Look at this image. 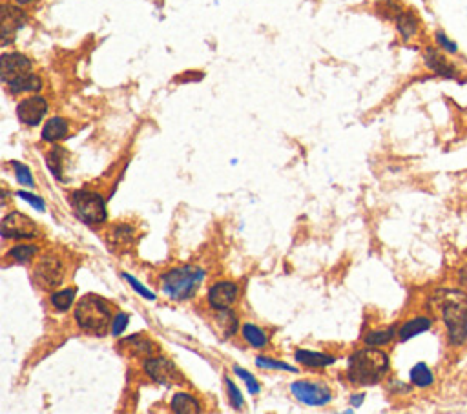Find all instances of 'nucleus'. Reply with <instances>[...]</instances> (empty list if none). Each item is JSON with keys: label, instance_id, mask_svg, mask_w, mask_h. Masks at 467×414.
Masks as SVG:
<instances>
[{"label": "nucleus", "instance_id": "obj_1", "mask_svg": "<svg viewBox=\"0 0 467 414\" xmlns=\"http://www.w3.org/2000/svg\"><path fill=\"white\" fill-rule=\"evenodd\" d=\"M389 370V356L380 349L369 347L354 352L349 360V378L358 385H374Z\"/></svg>", "mask_w": 467, "mask_h": 414}, {"label": "nucleus", "instance_id": "obj_2", "mask_svg": "<svg viewBox=\"0 0 467 414\" xmlns=\"http://www.w3.org/2000/svg\"><path fill=\"white\" fill-rule=\"evenodd\" d=\"M75 319L82 330L100 336L108 330L114 321V316H112L108 301L96 294H90L82 298L75 307Z\"/></svg>", "mask_w": 467, "mask_h": 414}, {"label": "nucleus", "instance_id": "obj_3", "mask_svg": "<svg viewBox=\"0 0 467 414\" xmlns=\"http://www.w3.org/2000/svg\"><path fill=\"white\" fill-rule=\"evenodd\" d=\"M440 310L449 342L454 345L467 342V298L462 292H445L444 300L440 301Z\"/></svg>", "mask_w": 467, "mask_h": 414}, {"label": "nucleus", "instance_id": "obj_4", "mask_svg": "<svg viewBox=\"0 0 467 414\" xmlns=\"http://www.w3.org/2000/svg\"><path fill=\"white\" fill-rule=\"evenodd\" d=\"M203 279L204 270L197 267H179L164 274L161 278V288L170 300L185 301L199 291Z\"/></svg>", "mask_w": 467, "mask_h": 414}, {"label": "nucleus", "instance_id": "obj_5", "mask_svg": "<svg viewBox=\"0 0 467 414\" xmlns=\"http://www.w3.org/2000/svg\"><path fill=\"white\" fill-rule=\"evenodd\" d=\"M72 208L75 210V214L79 219H82L84 223L97 225L103 223L106 219V205L103 196L96 194V192L88 190H79L70 197Z\"/></svg>", "mask_w": 467, "mask_h": 414}, {"label": "nucleus", "instance_id": "obj_6", "mask_svg": "<svg viewBox=\"0 0 467 414\" xmlns=\"http://www.w3.org/2000/svg\"><path fill=\"white\" fill-rule=\"evenodd\" d=\"M145 370L154 382L172 387V385H181L185 383L181 370L177 369L176 365L166 358H146L145 360Z\"/></svg>", "mask_w": 467, "mask_h": 414}, {"label": "nucleus", "instance_id": "obj_7", "mask_svg": "<svg viewBox=\"0 0 467 414\" xmlns=\"http://www.w3.org/2000/svg\"><path fill=\"white\" fill-rule=\"evenodd\" d=\"M291 392L303 406L309 407H323L332 400L331 389L317 382H294Z\"/></svg>", "mask_w": 467, "mask_h": 414}, {"label": "nucleus", "instance_id": "obj_8", "mask_svg": "<svg viewBox=\"0 0 467 414\" xmlns=\"http://www.w3.org/2000/svg\"><path fill=\"white\" fill-rule=\"evenodd\" d=\"M33 278H35L37 285L46 288V291L59 287L64 279V267L59 258H53V255L42 258L35 267Z\"/></svg>", "mask_w": 467, "mask_h": 414}, {"label": "nucleus", "instance_id": "obj_9", "mask_svg": "<svg viewBox=\"0 0 467 414\" xmlns=\"http://www.w3.org/2000/svg\"><path fill=\"white\" fill-rule=\"evenodd\" d=\"M2 236L11 239H29V237L41 236V230L33 219L20 212H11L2 219Z\"/></svg>", "mask_w": 467, "mask_h": 414}, {"label": "nucleus", "instance_id": "obj_10", "mask_svg": "<svg viewBox=\"0 0 467 414\" xmlns=\"http://www.w3.org/2000/svg\"><path fill=\"white\" fill-rule=\"evenodd\" d=\"M32 72V60L22 53H6L0 59V77L8 84L9 81Z\"/></svg>", "mask_w": 467, "mask_h": 414}, {"label": "nucleus", "instance_id": "obj_11", "mask_svg": "<svg viewBox=\"0 0 467 414\" xmlns=\"http://www.w3.org/2000/svg\"><path fill=\"white\" fill-rule=\"evenodd\" d=\"M445 55L447 53H444V51H438L435 50V48H427L426 53H423V62H426L427 68L431 69L435 75H438V77L459 79L460 72Z\"/></svg>", "mask_w": 467, "mask_h": 414}, {"label": "nucleus", "instance_id": "obj_12", "mask_svg": "<svg viewBox=\"0 0 467 414\" xmlns=\"http://www.w3.org/2000/svg\"><path fill=\"white\" fill-rule=\"evenodd\" d=\"M46 112H48V102H46L44 97L39 95L24 99L22 102L17 106L18 119H20L24 124H27V126H37V124H41Z\"/></svg>", "mask_w": 467, "mask_h": 414}, {"label": "nucleus", "instance_id": "obj_13", "mask_svg": "<svg viewBox=\"0 0 467 414\" xmlns=\"http://www.w3.org/2000/svg\"><path fill=\"white\" fill-rule=\"evenodd\" d=\"M239 288L236 283L232 281H219L216 283L209 292V303L216 310L219 309H230L237 300Z\"/></svg>", "mask_w": 467, "mask_h": 414}, {"label": "nucleus", "instance_id": "obj_14", "mask_svg": "<svg viewBox=\"0 0 467 414\" xmlns=\"http://www.w3.org/2000/svg\"><path fill=\"white\" fill-rule=\"evenodd\" d=\"M24 22H26V17L20 9L4 6L2 8V44H9L15 33L24 26Z\"/></svg>", "mask_w": 467, "mask_h": 414}, {"label": "nucleus", "instance_id": "obj_15", "mask_svg": "<svg viewBox=\"0 0 467 414\" xmlns=\"http://www.w3.org/2000/svg\"><path fill=\"white\" fill-rule=\"evenodd\" d=\"M212 328L213 333L218 334L221 340H228L234 336L237 330V318L234 312L228 309H219L216 314L212 316Z\"/></svg>", "mask_w": 467, "mask_h": 414}, {"label": "nucleus", "instance_id": "obj_16", "mask_svg": "<svg viewBox=\"0 0 467 414\" xmlns=\"http://www.w3.org/2000/svg\"><path fill=\"white\" fill-rule=\"evenodd\" d=\"M155 345L148 340L146 336H141V334H136V336H130L126 340L121 342V351L128 352L133 358H150L154 354Z\"/></svg>", "mask_w": 467, "mask_h": 414}, {"label": "nucleus", "instance_id": "obj_17", "mask_svg": "<svg viewBox=\"0 0 467 414\" xmlns=\"http://www.w3.org/2000/svg\"><path fill=\"white\" fill-rule=\"evenodd\" d=\"M9 90L11 93H27V91H39L42 88V81L39 75L35 73H26V75H20V77L13 79V81L8 82Z\"/></svg>", "mask_w": 467, "mask_h": 414}, {"label": "nucleus", "instance_id": "obj_18", "mask_svg": "<svg viewBox=\"0 0 467 414\" xmlns=\"http://www.w3.org/2000/svg\"><path fill=\"white\" fill-rule=\"evenodd\" d=\"M68 133V121L63 117H53L42 128V139L48 142H55L64 139Z\"/></svg>", "mask_w": 467, "mask_h": 414}, {"label": "nucleus", "instance_id": "obj_19", "mask_svg": "<svg viewBox=\"0 0 467 414\" xmlns=\"http://www.w3.org/2000/svg\"><path fill=\"white\" fill-rule=\"evenodd\" d=\"M429 328H431V319L420 316V318H414V319H411V321H407L404 327L400 328L398 336L402 342H407V340H411V338L420 336V334L426 333V330H429Z\"/></svg>", "mask_w": 467, "mask_h": 414}, {"label": "nucleus", "instance_id": "obj_20", "mask_svg": "<svg viewBox=\"0 0 467 414\" xmlns=\"http://www.w3.org/2000/svg\"><path fill=\"white\" fill-rule=\"evenodd\" d=\"M172 410L179 414H197L201 413L199 401L186 392H177L172 398Z\"/></svg>", "mask_w": 467, "mask_h": 414}, {"label": "nucleus", "instance_id": "obj_21", "mask_svg": "<svg viewBox=\"0 0 467 414\" xmlns=\"http://www.w3.org/2000/svg\"><path fill=\"white\" fill-rule=\"evenodd\" d=\"M296 361L307 367H327V365L334 363V358L322 352H310V351H298L296 352Z\"/></svg>", "mask_w": 467, "mask_h": 414}, {"label": "nucleus", "instance_id": "obj_22", "mask_svg": "<svg viewBox=\"0 0 467 414\" xmlns=\"http://www.w3.org/2000/svg\"><path fill=\"white\" fill-rule=\"evenodd\" d=\"M396 27H398V32L402 33L405 41H409V39H413L418 33V18L414 17L413 13L400 11V13L396 15Z\"/></svg>", "mask_w": 467, "mask_h": 414}, {"label": "nucleus", "instance_id": "obj_23", "mask_svg": "<svg viewBox=\"0 0 467 414\" xmlns=\"http://www.w3.org/2000/svg\"><path fill=\"white\" fill-rule=\"evenodd\" d=\"M243 336H245L246 342L254 347V349H265L268 343L267 334H265L263 330H261V328L254 323L243 325Z\"/></svg>", "mask_w": 467, "mask_h": 414}, {"label": "nucleus", "instance_id": "obj_24", "mask_svg": "<svg viewBox=\"0 0 467 414\" xmlns=\"http://www.w3.org/2000/svg\"><path fill=\"white\" fill-rule=\"evenodd\" d=\"M411 382L416 385V387H429L435 378H433L431 369L427 367L426 363H416L411 370Z\"/></svg>", "mask_w": 467, "mask_h": 414}, {"label": "nucleus", "instance_id": "obj_25", "mask_svg": "<svg viewBox=\"0 0 467 414\" xmlns=\"http://www.w3.org/2000/svg\"><path fill=\"white\" fill-rule=\"evenodd\" d=\"M73 300H75V288H64L51 296V305L59 312H66L73 305Z\"/></svg>", "mask_w": 467, "mask_h": 414}, {"label": "nucleus", "instance_id": "obj_26", "mask_svg": "<svg viewBox=\"0 0 467 414\" xmlns=\"http://www.w3.org/2000/svg\"><path fill=\"white\" fill-rule=\"evenodd\" d=\"M396 334V327H389L383 328V330H372L365 336V345L369 347H381L389 343Z\"/></svg>", "mask_w": 467, "mask_h": 414}, {"label": "nucleus", "instance_id": "obj_27", "mask_svg": "<svg viewBox=\"0 0 467 414\" xmlns=\"http://www.w3.org/2000/svg\"><path fill=\"white\" fill-rule=\"evenodd\" d=\"M37 251H39V248H37L35 245H17L8 252V255L11 260L18 261V263H26V261L35 258Z\"/></svg>", "mask_w": 467, "mask_h": 414}, {"label": "nucleus", "instance_id": "obj_28", "mask_svg": "<svg viewBox=\"0 0 467 414\" xmlns=\"http://www.w3.org/2000/svg\"><path fill=\"white\" fill-rule=\"evenodd\" d=\"M11 164H13L15 178H17V181L20 182V185H24V187H27V188L35 187V179H33L32 170L20 163H11Z\"/></svg>", "mask_w": 467, "mask_h": 414}, {"label": "nucleus", "instance_id": "obj_29", "mask_svg": "<svg viewBox=\"0 0 467 414\" xmlns=\"http://www.w3.org/2000/svg\"><path fill=\"white\" fill-rule=\"evenodd\" d=\"M435 41H436V44H438V48H440L444 53H447V55L459 53V44H456L454 41H451L449 36L445 35L442 29H438V32L435 33Z\"/></svg>", "mask_w": 467, "mask_h": 414}, {"label": "nucleus", "instance_id": "obj_30", "mask_svg": "<svg viewBox=\"0 0 467 414\" xmlns=\"http://www.w3.org/2000/svg\"><path fill=\"white\" fill-rule=\"evenodd\" d=\"M64 150H60V148H55L53 152H51L50 155H48V166H50V170L53 172L55 178H63V161H64Z\"/></svg>", "mask_w": 467, "mask_h": 414}, {"label": "nucleus", "instance_id": "obj_31", "mask_svg": "<svg viewBox=\"0 0 467 414\" xmlns=\"http://www.w3.org/2000/svg\"><path fill=\"white\" fill-rule=\"evenodd\" d=\"M225 383H227V392H228V400H230L232 407H236L237 410L243 409V406H245V400H243V394L239 392V389L236 387V383L232 382L230 378L225 380Z\"/></svg>", "mask_w": 467, "mask_h": 414}, {"label": "nucleus", "instance_id": "obj_32", "mask_svg": "<svg viewBox=\"0 0 467 414\" xmlns=\"http://www.w3.org/2000/svg\"><path fill=\"white\" fill-rule=\"evenodd\" d=\"M256 363H258V367H261V369H282V370H289V373H296V369L294 367H291V365H287L283 363V361L277 360H270V358H261V356L256 360Z\"/></svg>", "mask_w": 467, "mask_h": 414}, {"label": "nucleus", "instance_id": "obj_33", "mask_svg": "<svg viewBox=\"0 0 467 414\" xmlns=\"http://www.w3.org/2000/svg\"><path fill=\"white\" fill-rule=\"evenodd\" d=\"M123 278L126 279L128 283H130V287H132L133 291H136L137 294H139V296H143V298H145V300H150V301H154V300H155V294H154V292L148 291V288H146L145 285H141V283L137 281L136 278H132V276H130V274L123 272Z\"/></svg>", "mask_w": 467, "mask_h": 414}, {"label": "nucleus", "instance_id": "obj_34", "mask_svg": "<svg viewBox=\"0 0 467 414\" xmlns=\"http://www.w3.org/2000/svg\"><path fill=\"white\" fill-rule=\"evenodd\" d=\"M234 373H236L237 376H239V378L246 383V387H249V391L252 392V394H258L259 383H258V380H256L254 376L249 373V370L241 369V367H234Z\"/></svg>", "mask_w": 467, "mask_h": 414}, {"label": "nucleus", "instance_id": "obj_35", "mask_svg": "<svg viewBox=\"0 0 467 414\" xmlns=\"http://www.w3.org/2000/svg\"><path fill=\"white\" fill-rule=\"evenodd\" d=\"M128 327V316L119 312L117 316H114V321H112V334L114 336H121V334L126 330Z\"/></svg>", "mask_w": 467, "mask_h": 414}, {"label": "nucleus", "instance_id": "obj_36", "mask_svg": "<svg viewBox=\"0 0 467 414\" xmlns=\"http://www.w3.org/2000/svg\"><path fill=\"white\" fill-rule=\"evenodd\" d=\"M17 196L22 197V199H26L27 203H29V205H32L35 210H39V212H44L46 210L44 201H42L41 197H37V196H33V194H29V192H18Z\"/></svg>", "mask_w": 467, "mask_h": 414}, {"label": "nucleus", "instance_id": "obj_37", "mask_svg": "<svg viewBox=\"0 0 467 414\" xmlns=\"http://www.w3.org/2000/svg\"><path fill=\"white\" fill-rule=\"evenodd\" d=\"M363 400H365V394H356V396L350 398V406L360 407V406H362V401H363Z\"/></svg>", "mask_w": 467, "mask_h": 414}, {"label": "nucleus", "instance_id": "obj_38", "mask_svg": "<svg viewBox=\"0 0 467 414\" xmlns=\"http://www.w3.org/2000/svg\"><path fill=\"white\" fill-rule=\"evenodd\" d=\"M17 2L20 6H26V4H32V2H35V0H17Z\"/></svg>", "mask_w": 467, "mask_h": 414}]
</instances>
